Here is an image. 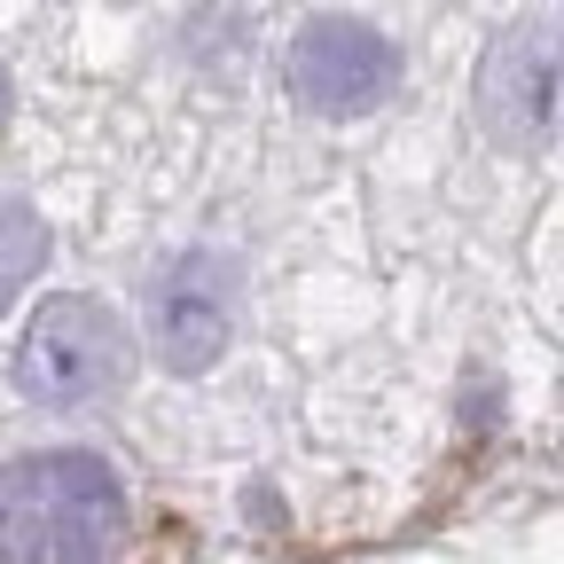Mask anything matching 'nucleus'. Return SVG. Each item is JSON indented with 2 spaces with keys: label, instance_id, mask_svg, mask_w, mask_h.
I'll return each mask as SVG.
<instances>
[{
  "label": "nucleus",
  "instance_id": "1",
  "mask_svg": "<svg viewBox=\"0 0 564 564\" xmlns=\"http://www.w3.org/2000/svg\"><path fill=\"white\" fill-rule=\"evenodd\" d=\"M126 486L95 447H24L0 463V564H110Z\"/></svg>",
  "mask_w": 564,
  "mask_h": 564
},
{
  "label": "nucleus",
  "instance_id": "2",
  "mask_svg": "<svg viewBox=\"0 0 564 564\" xmlns=\"http://www.w3.org/2000/svg\"><path fill=\"white\" fill-rule=\"evenodd\" d=\"M126 377H133V337L87 291L47 299L17 337V392L40 408H95L126 392Z\"/></svg>",
  "mask_w": 564,
  "mask_h": 564
},
{
  "label": "nucleus",
  "instance_id": "3",
  "mask_svg": "<svg viewBox=\"0 0 564 564\" xmlns=\"http://www.w3.org/2000/svg\"><path fill=\"white\" fill-rule=\"evenodd\" d=\"M236 322H243V267L212 243L173 251L141 291V337L173 377H204L228 352Z\"/></svg>",
  "mask_w": 564,
  "mask_h": 564
},
{
  "label": "nucleus",
  "instance_id": "4",
  "mask_svg": "<svg viewBox=\"0 0 564 564\" xmlns=\"http://www.w3.org/2000/svg\"><path fill=\"white\" fill-rule=\"evenodd\" d=\"M470 102H478V126L494 141H510V150L549 141L564 126V24H549V17L502 24L478 55Z\"/></svg>",
  "mask_w": 564,
  "mask_h": 564
},
{
  "label": "nucleus",
  "instance_id": "5",
  "mask_svg": "<svg viewBox=\"0 0 564 564\" xmlns=\"http://www.w3.org/2000/svg\"><path fill=\"white\" fill-rule=\"evenodd\" d=\"M282 87L314 118H369L400 87V47L361 17H306L282 55Z\"/></svg>",
  "mask_w": 564,
  "mask_h": 564
},
{
  "label": "nucleus",
  "instance_id": "6",
  "mask_svg": "<svg viewBox=\"0 0 564 564\" xmlns=\"http://www.w3.org/2000/svg\"><path fill=\"white\" fill-rule=\"evenodd\" d=\"M40 267H47V228H40V212H32L24 196H0V314L32 291Z\"/></svg>",
  "mask_w": 564,
  "mask_h": 564
},
{
  "label": "nucleus",
  "instance_id": "7",
  "mask_svg": "<svg viewBox=\"0 0 564 564\" xmlns=\"http://www.w3.org/2000/svg\"><path fill=\"white\" fill-rule=\"evenodd\" d=\"M0 118H9V79H0Z\"/></svg>",
  "mask_w": 564,
  "mask_h": 564
}]
</instances>
